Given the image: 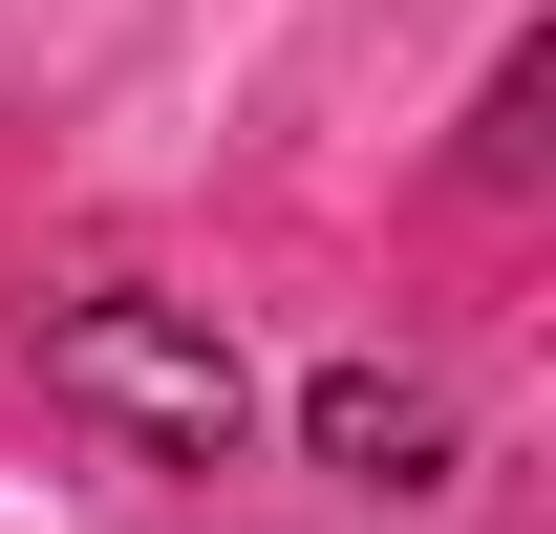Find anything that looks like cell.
<instances>
[{
    "mask_svg": "<svg viewBox=\"0 0 556 534\" xmlns=\"http://www.w3.org/2000/svg\"><path fill=\"white\" fill-rule=\"evenodd\" d=\"M43 385H65L86 428H129V449H172V470H214L236 428H257V385H236V342H214V321H172V300H65V321H43Z\"/></svg>",
    "mask_w": 556,
    "mask_h": 534,
    "instance_id": "1",
    "label": "cell"
},
{
    "mask_svg": "<svg viewBox=\"0 0 556 534\" xmlns=\"http://www.w3.org/2000/svg\"><path fill=\"white\" fill-rule=\"evenodd\" d=\"M300 428H321V470H364V492H386V470H428V449H450V428H428V385H386V364H343V385L300 406Z\"/></svg>",
    "mask_w": 556,
    "mask_h": 534,
    "instance_id": "2",
    "label": "cell"
}]
</instances>
